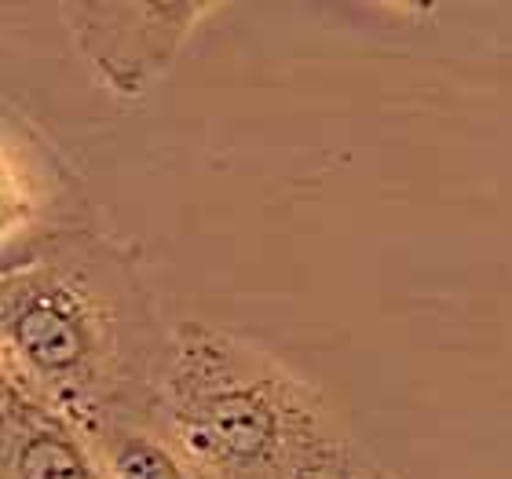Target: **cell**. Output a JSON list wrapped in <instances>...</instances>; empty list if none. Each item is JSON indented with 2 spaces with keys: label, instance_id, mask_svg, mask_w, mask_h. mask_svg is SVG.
I'll use <instances>...</instances> for the list:
<instances>
[{
  "label": "cell",
  "instance_id": "3957f363",
  "mask_svg": "<svg viewBox=\"0 0 512 479\" xmlns=\"http://www.w3.org/2000/svg\"><path fill=\"white\" fill-rule=\"evenodd\" d=\"M99 227L85 183L48 132L4 103L0 125V271L77 231Z\"/></svg>",
  "mask_w": 512,
  "mask_h": 479
},
{
  "label": "cell",
  "instance_id": "52a82bcc",
  "mask_svg": "<svg viewBox=\"0 0 512 479\" xmlns=\"http://www.w3.org/2000/svg\"><path fill=\"white\" fill-rule=\"evenodd\" d=\"M315 479H395V476L384 469L381 461L370 458L366 450H355L352 458L337 461L333 469H326L322 476H315Z\"/></svg>",
  "mask_w": 512,
  "mask_h": 479
},
{
  "label": "cell",
  "instance_id": "277c9868",
  "mask_svg": "<svg viewBox=\"0 0 512 479\" xmlns=\"http://www.w3.org/2000/svg\"><path fill=\"white\" fill-rule=\"evenodd\" d=\"M209 0H63L66 30L99 85L118 99H143L209 15Z\"/></svg>",
  "mask_w": 512,
  "mask_h": 479
},
{
  "label": "cell",
  "instance_id": "6da1fadb",
  "mask_svg": "<svg viewBox=\"0 0 512 479\" xmlns=\"http://www.w3.org/2000/svg\"><path fill=\"white\" fill-rule=\"evenodd\" d=\"M172 326L132 242L88 227L0 271V373L92 432L154 417Z\"/></svg>",
  "mask_w": 512,
  "mask_h": 479
},
{
  "label": "cell",
  "instance_id": "5b68a950",
  "mask_svg": "<svg viewBox=\"0 0 512 479\" xmlns=\"http://www.w3.org/2000/svg\"><path fill=\"white\" fill-rule=\"evenodd\" d=\"M0 479H114L74 417L0 373Z\"/></svg>",
  "mask_w": 512,
  "mask_h": 479
},
{
  "label": "cell",
  "instance_id": "7a4b0ae2",
  "mask_svg": "<svg viewBox=\"0 0 512 479\" xmlns=\"http://www.w3.org/2000/svg\"><path fill=\"white\" fill-rule=\"evenodd\" d=\"M158 417L205 479H315L359 450L304 373L202 319L172 326Z\"/></svg>",
  "mask_w": 512,
  "mask_h": 479
},
{
  "label": "cell",
  "instance_id": "8992f818",
  "mask_svg": "<svg viewBox=\"0 0 512 479\" xmlns=\"http://www.w3.org/2000/svg\"><path fill=\"white\" fill-rule=\"evenodd\" d=\"M114 479H205L161 417H128L88 432Z\"/></svg>",
  "mask_w": 512,
  "mask_h": 479
}]
</instances>
